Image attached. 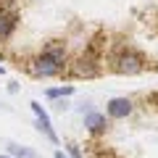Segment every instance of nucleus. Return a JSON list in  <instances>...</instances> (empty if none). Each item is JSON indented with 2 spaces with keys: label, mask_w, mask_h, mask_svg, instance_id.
<instances>
[{
  "label": "nucleus",
  "mask_w": 158,
  "mask_h": 158,
  "mask_svg": "<svg viewBox=\"0 0 158 158\" xmlns=\"http://www.w3.org/2000/svg\"><path fill=\"white\" fill-rule=\"evenodd\" d=\"M66 66V48L63 45H48L45 50L40 53L29 69H32L34 77H42V79H50V77H58Z\"/></svg>",
  "instance_id": "1"
},
{
  "label": "nucleus",
  "mask_w": 158,
  "mask_h": 158,
  "mask_svg": "<svg viewBox=\"0 0 158 158\" xmlns=\"http://www.w3.org/2000/svg\"><path fill=\"white\" fill-rule=\"evenodd\" d=\"M111 66H113V71H116V74L135 77V74H140L142 69H145V61H142V56H140V53H135V50H118L116 56H113Z\"/></svg>",
  "instance_id": "2"
},
{
  "label": "nucleus",
  "mask_w": 158,
  "mask_h": 158,
  "mask_svg": "<svg viewBox=\"0 0 158 158\" xmlns=\"http://www.w3.org/2000/svg\"><path fill=\"white\" fill-rule=\"evenodd\" d=\"M29 108H32V113H34V124H37V129L42 132V135H45L50 142H58V135H56V129H53V124H50V116H48V111L40 106L37 100L29 103Z\"/></svg>",
  "instance_id": "3"
},
{
  "label": "nucleus",
  "mask_w": 158,
  "mask_h": 158,
  "mask_svg": "<svg viewBox=\"0 0 158 158\" xmlns=\"http://www.w3.org/2000/svg\"><path fill=\"white\" fill-rule=\"evenodd\" d=\"M132 111H135V103H132L129 98H111V100L106 103L108 118H127Z\"/></svg>",
  "instance_id": "4"
},
{
  "label": "nucleus",
  "mask_w": 158,
  "mask_h": 158,
  "mask_svg": "<svg viewBox=\"0 0 158 158\" xmlns=\"http://www.w3.org/2000/svg\"><path fill=\"white\" fill-rule=\"evenodd\" d=\"M19 27V16L13 11H0V42H6V40L13 37Z\"/></svg>",
  "instance_id": "5"
},
{
  "label": "nucleus",
  "mask_w": 158,
  "mask_h": 158,
  "mask_svg": "<svg viewBox=\"0 0 158 158\" xmlns=\"http://www.w3.org/2000/svg\"><path fill=\"white\" fill-rule=\"evenodd\" d=\"M85 127H87V132H92V135H100V132H106V129H108V118H106V113L87 111V116H85Z\"/></svg>",
  "instance_id": "6"
},
{
  "label": "nucleus",
  "mask_w": 158,
  "mask_h": 158,
  "mask_svg": "<svg viewBox=\"0 0 158 158\" xmlns=\"http://www.w3.org/2000/svg\"><path fill=\"white\" fill-rule=\"evenodd\" d=\"M74 74H77V77H95V74H98L95 58H92V56H82L77 61V66H74Z\"/></svg>",
  "instance_id": "7"
},
{
  "label": "nucleus",
  "mask_w": 158,
  "mask_h": 158,
  "mask_svg": "<svg viewBox=\"0 0 158 158\" xmlns=\"http://www.w3.org/2000/svg\"><path fill=\"white\" fill-rule=\"evenodd\" d=\"M8 153H11L13 158H40L37 153L32 150V148H27V145H19V142H8Z\"/></svg>",
  "instance_id": "8"
},
{
  "label": "nucleus",
  "mask_w": 158,
  "mask_h": 158,
  "mask_svg": "<svg viewBox=\"0 0 158 158\" xmlns=\"http://www.w3.org/2000/svg\"><path fill=\"white\" fill-rule=\"evenodd\" d=\"M74 95V87L66 85V87H50V90H45V98H50V100H58V98H71Z\"/></svg>",
  "instance_id": "9"
},
{
  "label": "nucleus",
  "mask_w": 158,
  "mask_h": 158,
  "mask_svg": "<svg viewBox=\"0 0 158 158\" xmlns=\"http://www.w3.org/2000/svg\"><path fill=\"white\" fill-rule=\"evenodd\" d=\"M69 156H71V158H82V153H79L77 145H69Z\"/></svg>",
  "instance_id": "10"
},
{
  "label": "nucleus",
  "mask_w": 158,
  "mask_h": 158,
  "mask_svg": "<svg viewBox=\"0 0 158 158\" xmlns=\"http://www.w3.org/2000/svg\"><path fill=\"white\" fill-rule=\"evenodd\" d=\"M53 158H71V156H69V153H63V150H56V153H53Z\"/></svg>",
  "instance_id": "11"
},
{
  "label": "nucleus",
  "mask_w": 158,
  "mask_h": 158,
  "mask_svg": "<svg viewBox=\"0 0 158 158\" xmlns=\"http://www.w3.org/2000/svg\"><path fill=\"white\" fill-rule=\"evenodd\" d=\"M0 158H13V156H11V153H6V156H0Z\"/></svg>",
  "instance_id": "12"
},
{
  "label": "nucleus",
  "mask_w": 158,
  "mask_h": 158,
  "mask_svg": "<svg viewBox=\"0 0 158 158\" xmlns=\"http://www.w3.org/2000/svg\"><path fill=\"white\" fill-rule=\"evenodd\" d=\"M3 74H6V69H3V66H0V77H3Z\"/></svg>",
  "instance_id": "13"
}]
</instances>
